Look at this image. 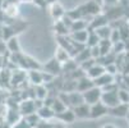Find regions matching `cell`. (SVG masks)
Returning a JSON list of instances; mask_svg holds the SVG:
<instances>
[{
    "instance_id": "1",
    "label": "cell",
    "mask_w": 129,
    "mask_h": 128,
    "mask_svg": "<svg viewBox=\"0 0 129 128\" xmlns=\"http://www.w3.org/2000/svg\"><path fill=\"white\" fill-rule=\"evenodd\" d=\"M101 95H102V90L93 86L92 88L84 91V92H82V97H83V101L84 104H87L88 106L93 105L96 103H99L101 100Z\"/></svg>"
},
{
    "instance_id": "2",
    "label": "cell",
    "mask_w": 129,
    "mask_h": 128,
    "mask_svg": "<svg viewBox=\"0 0 129 128\" xmlns=\"http://www.w3.org/2000/svg\"><path fill=\"white\" fill-rule=\"evenodd\" d=\"M100 101L104 105H106L109 109L116 106L118 104H120L119 97H118V90L116 91H102V95H101V100Z\"/></svg>"
},
{
    "instance_id": "3",
    "label": "cell",
    "mask_w": 129,
    "mask_h": 128,
    "mask_svg": "<svg viewBox=\"0 0 129 128\" xmlns=\"http://www.w3.org/2000/svg\"><path fill=\"white\" fill-rule=\"evenodd\" d=\"M106 114H109V108L106 105H104L101 101L89 106V118L91 119H99V118L105 117Z\"/></svg>"
},
{
    "instance_id": "4",
    "label": "cell",
    "mask_w": 129,
    "mask_h": 128,
    "mask_svg": "<svg viewBox=\"0 0 129 128\" xmlns=\"http://www.w3.org/2000/svg\"><path fill=\"white\" fill-rule=\"evenodd\" d=\"M19 114L22 117H27L29 114L36 113V106H35V100L33 99H26L19 103Z\"/></svg>"
},
{
    "instance_id": "5",
    "label": "cell",
    "mask_w": 129,
    "mask_h": 128,
    "mask_svg": "<svg viewBox=\"0 0 129 128\" xmlns=\"http://www.w3.org/2000/svg\"><path fill=\"white\" fill-rule=\"evenodd\" d=\"M81 8L83 10V14L87 13V14H91L92 17H96V15L101 14V7L97 2H95V0H89L88 3H86Z\"/></svg>"
},
{
    "instance_id": "6",
    "label": "cell",
    "mask_w": 129,
    "mask_h": 128,
    "mask_svg": "<svg viewBox=\"0 0 129 128\" xmlns=\"http://www.w3.org/2000/svg\"><path fill=\"white\" fill-rule=\"evenodd\" d=\"M114 81H115V77L105 72L104 74H101L99 78L93 80V85H95L96 87H99V88H104V87H106V86H109V85L114 83Z\"/></svg>"
},
{
    "instance_id": "7",
    "label": "cell",
    "mask_w": 129,
    "mask_h": 128,
    "mask_svg": "<svg viewBox=\"0 0 129 128\" xmlns=\"http://www.w3.org/2000/svg\"><path fill=\"white\" fill-rule=\"evenodd\" d=\"M129 110V105L126 104H118L116 106L109 109V114L115 118H125Z\"/></svg>"
},
{
    "instance_id": "8",
    "label": "cell",
    "mask_w": 129,
    "mask_h": 128,
    "mask_svg": "<svg viewBox=\"0 0 129 128\" xmlns=\"http://www.w3.org/2000/svg\"><path fill=\"white\" fill-rule=\"evenodd\" d=\"M69 37L74 41L76 44L82 45V46H86V41H87V37H88V30L72 32V33H69Z\"/></svg>"
},
{
    "instance_id": "9",
    "label": "cell",
    "mask_w": 129,
    "mask_h": 128,
    "mask_svg": "<svg viewBox=\"0 0 129 128\" xmlns=\"http://www.w3.org/2000/svg\"><path fill=\"white\" fill-rule=\"evenodd\" d=\"M65 13H67L65 9L63 8V5L59 2L50 5V15L52 17V19H55V21H60L61 18L65 15Z\"/></svg>"
},
{
    "instance_id": "10",
    "label": "cell",
    "mask_w": 129,
    "mask_h": 128,
    "mask_svg": "<svg viewBox=\"0 0 129 128\" xmlns=\"http://www.w3.org/2000/svg\"><path fill=\"white\" fill-rule=\"evenodd\" d=\"M105 73V67L104 65H101V64H99V63H96L93 67H91L87 72H86V77H88L89 80H96V78H99L101 74H104Z\"/></svg>"
},
{
    "instance_id": "11",
    "label": "cell",
    "mask_w": 129,
    "mask_h": 128,
    "mask_svg": "<svg viewBox=\"0 0 129 128\" xmlns=\"http://www.w3.org/2000/svg\"><path fill=\"white\" fill-rule=\"evenodd\" d=\"M107 17H105L104 14H99V15H96V17H93L92 18V21H91V23L88 24V30L89 31H93V30H96V28H100V27H102V26H106L107 24Z\"/></svg>"
},
{
    "instance_id": "12",
    "label": "cell",
    "mask_w": 129,
    "mask_h": 128,
    "mask_svg": "<svg viewBox=\"0 0 129 128\" xmlns=\"http://www.w3.org/2000/svg\"><path fill=\"white\" fill-rule=\"evenodd\" d=\"M28 81H29L33 86L44 85V81H42V72L39 70V69H29V70H28Z\"/></svg>"
},
{
    "instance_id": "13",
    "label": "cell",
    "mask_w": 129,
    "mask_h": 128,
    "mask_svg": "<svg viewBox=\"0 0 129 128\" xmlns=\"http://www.w3.org/2000/svg\"><path fill=\"white\" fill-rule=\"evenodd\" d=\"M36 114L39 115V118L41 120H50L55 117V113L52 112V109L50 106H46V105H42L41 108H39L36 110Z\"/></svg>"
},
{
    "instance_id": "14",
    "label": "cell",
    "mask_w": 129,
    "mask_h": 128,
    "mask_svg": "<svg viewBox=\"0 0 129 128\" xmlns=\"http://www.w3.org/2000/svg\"><path fill=\"white\" fill-rule=\"evenodd\" d=\"M73 112H74L76 119H87V118H89V106L87 104H82V105H78L76 108H73Z\"/></svg>"
},
{
    "instance_id": "15",
    "label": "cell",
    "mask_w": 129,
    "mask_h": 128,
    "mask_svg": "<svg viewBox=\"0 0 129 128\" xmlns=\"http://www.w3.org/2000/svg\"><path fill=\"white\" fill-rule=\"evenodd\" d=\"M76 82H77V88H76V90L78 91V92H81V94L95 86V85H93V81L89 80V78L86 77V76L82 77V78H79V80H77Z\"/></svg>"
},
{
    "instance_id": "16",
    "label": "cell",
    "mask_w": 129,
    "mask_h": 128,
    "mask_svg": "<svg viewBox=\"0 0 129 128\" xmlns=\"http://www.w3.org/2000/svg\"><path fill=\"white\" fill-rule=\"evenodd\" d=\"M68 94H69V108L70 109L84 104L81 92H78V91H72V92H68Z\"/></svg>"
},
{
    "instance_id": "17",
    "label": "cell",
    "mask_w": 129,
    "mask_h": 128,
    "mask_svg": "<svg viewBox=\"0 0 129 128\" xmlns=\"http://www.w3.org/2000/svg\"><path fill=\"white\" fill-rule=\"evenodd\" d=\"M56 62H59L61 65L64 64V63H67L68 60H70V55H69V53L64 49V47H61V46H58L56 47V51H55V58H54Z\"/></svg>"
},
{
    "instance_id": "18",
    "label": "cell",
    "mask_w": 129,
    "mask_h": 128,
    "mask_svg": "<svg viewBox=\"0 0 129 128\" xmlns=\"http://www.w3.org/2000/svg\"><path fill=\"white\" fill-rule=\"evenodd\" d=\"M61 69H63L61 64H60L59 62H56L55 59H51V60L47 62L46 65H45V72H46V73H50V74H52L54 77H55V74H56V73H59V70H61Z\"/></svg>"
},
{
    "instance_id": "19",
    "label": "cell",
    "mask_w": 129,
    "mask_h": 128,
    "mask_svg": "<svg viewBox=\"0 0 129 128\" xmlns=\"http://www.w3.org/2000/svg\"><path fill=\"white\" fill-rule=\"evenodd\" d=\"M55 117H56L58 119H60L63 123H73V122L76 120L74 112H73V109H70V108L65 109L63 113H60V114H58V115H55Z\"/></svg>"
},
{
    "instance_id": "20",
    "label": "cell",
    "mask_w": 129,
    "mask_h": 128,
    "mask_svg": "<svg viewBox=\"0 0 129 128\" xmlns=\"http://www.w3.org/2000/svg\"><path fill=\"white\" fill-rule=\"evenodd\" d=\"M93 31L96 32V35L100 37V40H109V39H110V35H111L113 28L110 27L109 24H106V26H102V27L96 28V30H93Z\"/></svg>"
},
{
    "instance_id": "21",
    "label": "cell",
    "mask_w": 129,
    "mask_h": 128,
    "mask_svg": "<svg viewBox=\"0 0 129 128\" xmlns=\"http://www.w3.org/2000/svg\"><path fill=\"white\" fill-rule=\"evenodd\" d=\"M7 50L10 51L12 54H18L21 51V46H19V42H18V39L15 37V36H13V37H10L8 41H7Z\"/></svg>"
},
{
    "instance_id": "22",
    "label": "cell",
    "mask_w": 129,
    "mask_h": 128,
    "mask_svg": "<svg viewBox=\"0 0 129 128\" xmlns=\"http://www.w3.org/2000/svg\"><path fill=\"white\" fill-rule=\"evenodd\" d=\"M99 49H100L101 57H106V55H109V54H111L113 44L110 42V40H101L99 42Z\"/></svg>"
},
{
    "instance_id": "23",
    "label": "cell",
    "mask_w": 129,
    "mask_h": 128,
    "mask_svg": "<svg viewBox=\"0 0 129 128\" xmlns=\"http://www.w3.org/2000/svg\"><path fill=\"white\" fill-rule=\"evenodd\" d=\"M100 41L101 40H100L99 36L96 35V32L88 30V37H87V41H86V47L91 49V47H93V46H97Z\"/></svg>"
},
{
    "instance_id": "24",
    "label": "cell",
    "mask_w": 129,
    "mask_h": 128,
    "mask_svg": "<svg viewBox=\"0 0 129 128\" xmlns=\"http://www.w3.org/2000/svg\"><path fill=\"white\" fill-rule=\"evenodd\" d=\"M33 91H35V99H37V100H41V101H44V100H45V99L49 96L47 88H46L44 85H40V86H35Z\"/></svg>"
},
{
    "instance_id": "25",
    "label": "cell",
    "mask_w": 129,
    "mask_h": 128,
    "mask_svg": "<svg viewBox=\"0 0 129 128\" xmlns=\"http://www.w3.org/2000/svg\"><path fill=\"white\" fill-rule=\"evenodd\" d=\"M88 59H92L91 58V53H89V49L88 47H83L78 54H77V55L74 57V62L76 63H83V62H86V60H88Z\"/></svg>"
},
{
    "instance_id": "26",
    "label": "cell",
    "mask_w": 129,
    "mask_h": 128,
    "mask_svg": "<svg viewBox=\"0 0 129 128\" xmlns=\"http://www.w3.org/2000/svg\"><path fill=\"white\" fill-rule=\"evenodd\" d=\"M83 30H88V23H86L83 19H78L72 22L70 24V33L76 32V31H83Z\"/></svg>"
},
{
    "instance_id": "27",
    "label": "cell",
    "mask_w": 129,
    "mask_h": 128,
    "mask_svg": "<svg viewBox=\"0 0 129 128\" xmlns=\"http://www.w3.org/2000/svg\"><path fill=\"white\" fill-rule=\"evenodd\" d=\"M51 109H52V112L55 113V115H58V114H60V113H63L65 109H68L58 97H55V100H54V103L51 104Z\"/></svg>"
},
{
    "instance_id": "28",
    "label": "cell",
    "mask_w": 129,
    "mask_h": 128,
    "mask_svg": "<svg viewBox=\"0 0 129 128\" xmlns=\"http://www.w3.org/2000/svg\"><path fill=\"white\" fill-rule=\"evenodd\" d=\"M118 97L120 104L129 105V90L126 88H118Z\"/></svg>"
},
{
    "instance_id": "29",
    "label": "cell",
    "mask_w": 129,
    "mask_h": 128,
    "mask_svg": "<svg viewBox=\"0 0 129 128\" xmlns=\"http://www.w3.org/2000/svg\"><path fill=\"white\" fill-rule=\"evenodd\" d=\"M4 13L8 15V17H15L18 14V7L15 5V3H10V4H7L5 8H4Z\"/></svg>"
},
{
    "instance_id": "30",
    "label": "cell",
    "mask_w": 129,
    "mask_h": 128,
    "mask_svg": "<svg viewBox=\"0 0 129 128\" xmlns=\"http://www.w3.org/2000/svg\"><path fill=\"white\" fill-rule=\"evenodd\" d=\"M110 42L111 44H115V42H119L121 41V36H120V31L118 28H113L111 31V35H110Z\"/></svg>"
},
{
    "instance_id": "31",
    "label": "cell",
    "mask_w": 129,
    "mask_h": 128,
    "mask_svg": "<svg viewBox=\"0 0 129 128\" xmlns=\"http://www.w3.org/2000/svg\"><path fill=\"white\" fill-rule=\"evenodd\" d=\"M95 64H96V60H95V59H88V60H86V62L81 63L79 69H81V70H83V73L86 74V72H87L91 67H93Z\"/></svg>"
},
{
    "instance_id": "32",
    "label": "cell",
    "mask_w": 129,
    "mask_h": 128,
    "mask_svg": "<svg viewBox=\"0 0 129 128\" xmlns=\"http://www.w3.org/2000/svg\"><path fill=\"white\" fill-rule=\"evenodd\" d=\"M111 51L115 53V54H119V53L125 51V44H124V41H119V42L113 44V49H111Z\"/></svg>"
},
{
    "instance_id": "33",
    "label": "cell",
    "mask_w": 129,
    "mask_h": 128,
    "mask_svg": "<svg viewBox=\"0 0 129 128\" xmlns=\"http://www.w3.org/2000/svg\"><path fill=\"white\" fill-rule=\"evenodd\" d=\"M10 128H32V127L28 124V122L24 118H21L17 123H14L13 125H10Z\"/></svg>"
},
{
    "instance_id": "34",
    "label": "cell",
    "mask_w": 129,
    "mask_h": 128,
    "mask_svg": "<svg viewBox=\"0 0 129 128\" xmlns=\"http://www.w3.org/2000/svg\"><path fill=\"white\" fill-rule=\"evenodd\" d=\"M101 3L104 5H107V7H114L119 3V0H101Z\"/></svg>"
},
{
    "instance_id": "35",
    "label": "cell",
    "mask_w": 129,
    "mask_h": 128,
    "mask_svg": "<svg viewBox=\"0 0 129 128\" xmlns=\"http://www.w3.org/2000/svg\"><path fill=\"white\" fill-rule=\"evenodd\" d=\"M32 3H33L36 7H39V8H45V7H47V4H46L45 0H32Z\"/></svg>"
},
{
    "instance_id": "36",
    "label": "cell",
    "mask_w": 129,
    "mask_h": 128,
    "mask_svg": "<svg viewBox=\"0 0 129 128\" xmlns=\"http://www.w3.org/2000/svg\"><path fill=\"white\" fill-rule=\"evenodd\" d=\"M7 51V45L4 41H0V57H3Z\"/></svg>"
},
{
    "instance_id": "37",
    "label": "cell",
    "mask_w": 129,
    "mask_h": 128,
    "mask_svg": "<svg viewBox=\"0 0 129 128\" xmlns=\"http://www.w3.org/2000/svg\"><path fill=\"white\" fill-rule=\"evenodd\" d=\"M46 4L47 5H51V4H55V3H58V0H45Z\"/></svg>"
},
{
    "instance_id": "38",
    "label": "cell",
    "mask_w": 129,
    "mask_h": 128,
    "mask_svg": "<svg viewBox=\"0 0 129 128\" xmlns=\"http://www.w3.org/2000/svg\"><path fill=\"white\" fill-rule=\"evenodd\" d=\"M101 128H116V127L113 125V124H105V125H102Z\"/></svg>"
},
{
    "instance_id": "39",
    "label": "cell",
    "mask_w": 129,
    "mask_h": 128,
    "mask_svg": "<svg viewBox=\"0 0 129 128\" xmlns=\"http://www.w3.org/2000/svg\"><path fill=\"white\" fill-rule=\"evenodd\" d=\"M125 118H126V120L129 122V110H128V114H126V117H125Z\"/></svg>"
},
{
    "instance_id": "40",
    "label": "cell",
    "mask_w": 129,
    "mask_h": 128,
    "mask_svg": "<svg viewBox=\"0 0 129 128\" xmlns=\"http://www.w3.org/2000/svg\"><path fill=\"white\" fill-rule=\"evenodd\" d=\"M21 2H32V0H21Z\"/></svg>"
}]
</instances>
